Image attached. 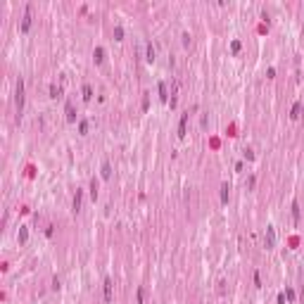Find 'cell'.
<instances>
[{"label": "cell", "instance_id": "cell-1", "mask_svg": "<svg viewBox=\"0 0 304 304\" xmlns=\"http://www.w3.org/2000/svg\"><path fill=\"white\" fill-rule=\"evenodd\" d=\"M22 107H24V83L19 81L17 83V109L22 112Z\"/></svg>", "mask_w": 304, "mask_h": 304}, {"label": "cell", "instance_id": "cell-2", "mask_svg": "<svg viewBox=\"0 0 304 304\" xmlns=\"http://www.w3.org/2000/svg\"><path fill=\"white\" fill-rule=\"evenodd\" d=\"M29 26H31V5L26 7V12H24V19H22V31H29Z\"/></svg>", "mask_w": 304, "mask_h": 304}, {"label": "cell", "instance_id": "cell-3", "mask_svg": "<svg viewBox=\"0 0 304 304\" xmlns=\"http://www.w3.org/2000/svg\"><path fill=\"white\" fill-rule=\"evenodd\" d=\"M105 302H112V280H105Z\"/></svg>", "mask_w": 304, "mask_h": 304}, {"label": "cell", "instance_id": "cell-4", "mask_svg": "<svg viewBox=\"0 0 304 304\" xmlns=\"http://www.w3.org/2000/svg\"><path fill=\"white\" fill-rule=\"evenodd\" d=\"M273 242H276V233H273V228H266V245L273 247Z\"/></svg>", "mask_w": 304, "mask_h": 304}, {"label": "cell", "instance_id": "cell-5", "mask_svg": "<svg viewBox=\"0 0 304 304\" xmlns=\"http://www.w3.org/2000/svg\"><path fill=\"white\" fill-rule=\"evenodd\" d=\"M185 124H188V114H183V119H181V126H178V135H181V138L185 135Z\"/></svg>", "mask_w": 304, "mask_h": 304}, {"label": "cell", "instance_id": "cell-6", "mask_svg": "<svg viewBox=\"0 0 304 304\" xmlns=\"http://www.w3.org/2000/svg\"><path fill=\"white\" fill-rule=\"evenodd\" d=\"M81 209V190H76V195H74V211H78Z\"/></svg>", "mask_w": 304, "mask_h": 304}, {"label": "cell", "instance_id": "cell-7", "mask_svg": "<svg viewBox=\"0 0 304 304\" xmlns=\"http://www.w3.org/2000/svg\"><path fill=\"white\" fill-rule=\"evenodd\" d=\"M62 95V88L60 86H50V98H60Z\"/></svg>", "mask_w": 304, "mask_h": 304}, {"label": "cell", "instance_id": "cell-8", "mask_svg": "<svg viewBox=\"0 0 304 304\" xmlns=\"http://www.w3.org/2000/svg\"><path fill=\"white\" fill-rule=\"evenodd\" d=\"M93 98V88L90 86H83V100H90Z\"/></svg>", "mask_w": 304, "mask_h": 304}, {"label": "cell", "instance_id": "cell-9", "mask_svg": "<svg viewBox=\"0 0 304 304\" xmlns=\"http://www.w3.org/2000/svg\"><path fill=\"white\" fill-rule=\"evenodd\" d=\"M67 119H69V121H74V119H76V114H74V107H71V105H67Z\"/></svg>", "mask_w": 304, "mask_h": 304}, {"label": "cell", "instance_id": "cell-10", "mask_svg": "<svg viewBox=\"0 0 304 304\" xmlns=\"http://www.w3.org/2000/svg\"><path fill=\"white\" fill-rule=\"evenodd\" d=\"M221 200L228 202V185H226V183H223V188H221Z\"/></svg>", "mask_w": 304, "mask_h": 304}, {"label": "cell", "instance_id": "cell-11", "mask_svg": "<svg viewBox=\"0 0 304 304\" xmlns=\"http://www.w3.org/2000/svg\"><path fill=\"white\" fill-rule=\"evenodd\" d=\"M109 173H112V169H109V164L105 162V164H102V176H105V178H109Z\"/></svg>", "mask_w": 304, "mask_h": 304}, {"label": "cell", "instance_id": "cell-12", "mask_svg": "<svg viewBox=\"0 0 304 304\" xmlns=\"http://www.w3.org/2000/svg\"><path fill=\"white\" fill-rule=\"evenodd\" d=\"M300 112H302V105H295V107H292V117L297 119V117H300Z\"/></svg>", "mask_w": 304, "mask_h": 304}, {"label": "cell", "instance_id": "cell-13", "mask_svg": "<svg viewBox=\"0 0 304 304\" xmlns=\"http://www.w3.org/2000/svg\"><path fill=\"white\" fill-rule=\"evenodd\" d=\"M292 216L300 219V207H297V202H292Z\"/></svg>", "mask_w": 304, "mask_h": 304}, {"label": "cell", "instance_id": "cell-14", "mask_svg": "<svg viewBox=\"0 0 304 304\" xmlns=\"http://www.w3.org/2000/svg\"><path fill=\"white\" fill-rule=\"evenodd\" d=\"M102 55H105V52H102V48H98V50H95V60H98V62H102V60H105Z\"/></svg>", "mask_w": 304, "mask_h": 304}, {"label": "cell", "instance_id": "cell-15", "mask_svg": "<svg viewBox=\"0 0 304 304\" xmlns=\"http://www.w3.org/2000/svg\"><path fill=\"white\" fill-rule=\"evenodd\" d=\"M147 60H150V62H152V60H155V48H152V45H150V48H147Z\"/></svg>", "mask_w": 304, "mask_h": 304}, {"label": "cell", "instance_id": "cell-16", "mask_svg": "<svg viewBox=\"0 0 304 304\" xmlns=\"http://www.w3.org/2000/svg\"><path fill=\"white\" fill-rule=\"evenodd\" d=\"M159 93H162V100H167V86L159 83Z\"/></svg>", "mask_w": 304, "mask_h": 304}, {"label": "cell", "instance_id": "cell-17", "mask_svg": "<svg viewBox=\"0 0 304 304\" xmlns=\"http://www.w3.org/2000/svg\"><path fill=\"white\" fill-rule=\"evenodd\" d=\"M78 131H81V133H86V131H88V124H86V121H81V124H78Z\"/></svg>", "mask_w": 304, "mask_h": 304}]
</instances>
